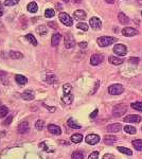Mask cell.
<instances>
[{
	"label": "cell",
	"instance_id": "44dd1931",
	"mask_svg": "<svg viewBox=\"0 0 142 159\" xmlns=\"http://www.w3.org/2000/svg\"><path fill=\"white\" fill-rule=\"evenodd\" d=\"M45 81L48 84H55L57 82V78H56L55 74H52V73H48L47 76H45Z\"/></svg>",
	"mask_w": 142,
	"mask_h": 159
},
{
	"label": "cell",
	"instance_id": "ba28073f",
	"mask_svg": "<svg viewBox=\"0 0 142 159\" xmlns=\"http://www.w3.org/2000/svg\"><path fill=\"white\" fill-rule=\"evenodd\" d=\"M64 44H65V47L66 49H71L75 46V40H74V37L72 35H66L64 37Z\"/></svg>",
	"mask_w": 142,
	"mask_h": 159
},
{
	"label": "cell",
	"instance_id": "816d5d0a",
	"mask_svg": "<svg viewBox=\"0 0 142 159\" xmlns=\"http://www.w3.org/2000/svg\"><path fill=\"white\" fill-rule=\"evenodd\" d=\"M105 1L107 3H109V4H112V3H114V1H116V0H105Z\"/></svg>",
	"mask_w": 142,
	"mask_h": 159
},
{
	"label": "cell",
	"instance_id": "cb8c5ba5",
	"mask_svg": "<svg viewBox=\"0 0 142 159\" xmlns=\"http://www.w3.org/2000/svg\"><path fill=\"white\" fill-rule=\"evenodd\" d=\"M27 10H28L30 13H36L37 10H38V6H37L36 2H30L27 6Z\"/></svg>",
	"mask_w": 142,
	"mask_h": 159
},
{
	"label": "cell",
	"instance_id": "5b68a950",
	"mask_svg": "<svg viewBox=\"0 0 142 159\" xmlns=\"http://www.w3.org/2000/svg\"><path fill=\"white\" fill-rule=\"evenodd\" d=\"M114 52L119 56H124L127 53V48H126L125 45L117 44V45L114 46Z\"/></svg>",
	"mask_w": 142,
	"mask_h": 159
},
{
	"label": "cell",
	"instance_id": "9c48e42d",
	"mask_svg": "<svg viewBox=\"0 0 142 159\" xmlns=\"http://www.w3.org/2000/svg\"><path fill=\"white\" fill-rule=\"evenodd\" d=\"M142 118L138 114H128L126 117L123 118V121L124 122H128V123H139L141 121Z\"/></svg>",
	"mask_w": 142,
	"mask_h": 159
},
{
	"label": "cell",
	"instance_id": "52a82bcc",
	"mask_svg": "<svg viewBox=\"0 0 142 159\" xmlns=\"http://www.w3.org/2000/svg\"><path fill=\"white\" fill-rule=\"evenodd\" d=\"M104 57L102 54H99V53H95V54H92L91 57H90V65L91 66H97V65H100L102 61H103Z\"/></svg>",
	"mask_w": 142,
	"mask_h": 159
},
{
	"label": "cell",
	"instance_id": "4fadbf2b",
	"mask_svg": "<svg viewBox=\"0 0 142 159\" xmlns=\"http://www.w3.org/2000/svg\"><path fill=\"white\" fill-rule=\"evenodd\" d=\"M73 16H74L75 19L78 20V21H83V20H85L87 18L86 12L83 11V10H76V11L73 13Z\"/></svg>",
	"mask_w": 142,
	"mask_h": 159
},
{
	"label": "cell",
	"instance_id": "d590c367",
	"mask_svg": "<svg viewBox=\"0 0 142 159\" xmlns=\"http://www.w3.org/2000/svg\"><path fill=\"white\" fill-rule=\"evenodd\" d=\"M72 89V86L70 85V84H65L64 86H63V91H64V95H69L70 91Z\"/></svg>",
	"mask_w": 142,
	"mask_h": 159
},
{
	"label": "cell",
	"instance_id": "4316f807",
	"mask_svg": "<svg viewBox=\"0 0 142 159\" xmlns=\"http://www.w3.org/2000/svg\"><path fill=\"white\" fill-rule=\"evenodd\" d=\"M83 140V135L82 134H74L71 136V141L73 143H80Z\"/></svg>",
	"mask_w": 142,
	"mask_h": 159
},
{
	"label": "cell",
	"instance_id": "1f68e13d",
	"mask_svg": "<svg viewBox=\"0 0 142 159\" xmlns=\"http://www.w3.org/2000/svg\"><path fill=\"white\" fill-rule=\"evenodd\" d=\"M8 114V108L6 106L1 105L0 106V118H4Z\"/></svg>",
	"mask_w": 142,
	"mask_h": 159
},
{
	"label": "cell",
	"instance_id": "8fae6325",
	"mask_svg": "<svg viewBox=\"0 0 142 159\" xmlns=\"http://www.w3.org/2000/svg\"><path fill=\"white\" fill-rule=\"evenodd\" d=\"M89 25L93 30H100L102 27V23L97 17H91L89 20Z\"/></svg>",
	"mask_w": 142,
	"mask_h": 159
},
{
	"label": "cell",
	"instance_id": "7dc6e473",
	"mask_svg": "<svg viewBox=\"0 0 142 159\" xmlns=\"http://www.w3.org/2000/svg\"><path fill=\"white\" fill-rule=\"evenodd\" d=\"M103 159H114V156L112 154H106V155L103 156Z\"/></svg>",
	"mask_w": 142,
	"mask_h": 159
},
{
	"label": "cell",
	"instance_id": "8d00e7d4",
	"mask_svg": "<svg viewBox=\"0 0 142 159\" xmlns=\"http://www.w3.org/2000/svg\"><path fill=\"white\" fill-rule=\"evenodd\" d=\"M19 1L20 0H6V1H4V6H16Z\"/></svg>",
	"mask_w": 142,
	"mask_h": 159
},
{
	"label": "cell",
	"instance_id": "ffe728a7",
	"mask_svg": "<svg viewBox=\"0 0 142 159\" xmlns=\"http://www.w3.org/2000/svg\"><path fill=\"white\" fill-rule=\"evenodd\" d=\"M67 124H68V126H69V127H71V129H80L82 127V126L80 125L78 122H75V120L73 119V118H70V119H68Z\"/></svg>",
	"mask_w": 142,
	"mask_h": 159
},
{
	"label": "cell",
	"instance_id": "f35d334b",
	"mask_svg": "<svg viewBox=\"0 0 142 159\" xmlns=\"http://www.w3.org/2000/svg\"><path fill=\"white\" fill-rule=\"evenodd\" d=\"M44 126H45V122L42 120H38L35 123V127H36L37 131H42V129H44Z\"/></svg>",
	"mask_w": 142,
	"mask_h": 159
},
{
	"label": "cell",
	"instance_id": "6da1fadb",
	"mask_svg": "<svg viewBox=\"0 0 142 159\" xmlns=\"http://www.w3.org/2000/svg\"><path fill=\"white\" fill-rule=\"evenodd\" d=\"M116 42H117V38L110 36H101L97 39V45L100 47H108V46H110Z\"/></svg>",
	"mask_w": 142,
	"mask_h": 159
},
{
	"label": "cell",
	"instance_id": "f6af8a7d",
	"mask_svg": "<svg viewBox=\"0 0 142 159\" xmlns=\"http://www.w3.org/2000/svg\"><path fill=\"white\" fill-rule=\"evenodd\" d=\"M97 114H99V110H97V109H95L91 114H90V118H91V119H95V118L97 116Z\"/></svg>",
	"mask_w": 142,
	"mask_h": 159
},
{
	"label": "cell",
	"instance_id": "f907efd6",
	"mask_svg": "<svg viewBox=\"0 0 142 159\" xmlns=\"http://www.w3.org/2000/svg\"><path fill=\"white\" fill-rule=\"evenodd\" d=\"M3 12H4V8H3V6H2V3L0 2V17L3 15Z\"/></svg>",
	"mask_w": 142,
	"mask_h": 159
},
{
	"label": "cell",
	"instance_id": "30bf717a",
	"mask_svg": "<svg viewBox=\"0 0 142 159\" xmlns=\"http://www.w3.org/2000/svg\"><path fill=\"white\" fill-rule=\"evenodd\" d=\"M122 34L126 37H131L138 34V30H136L135 28H131V27H125L122 30Z\"/></svg>",
	"mask_w": 142,
	"mask_h": 159
},
{
	"label": "cell",
	"instance_id": "ab89813d",
	"mask_svg": "<svg viewBox=\"0 0 142 159\" xmlns=\"http://www.w3.org/2000/svg\"><path fill=\"white\" fill-rule=\"evenodd\" d=\"M76 28L86 32V31H88V25H87V23H78V25H76Z\"/></svg>",
	"mask_w": 142,
	"mask_h": 159
},
{
	"label": "cell",
	"instance_id": "d6986e66",
	"mask_svg": "<svg viewBox=\"0 0 142 159\" xmlns=\"http://www.w3.org/2000/svg\"><path fill=\"white\" fill-rule=\"evenodd\" d=\"M15 81H16L17 84H19V85H25V84L28 83V78H25V76H23V74H17L15 76Z\"/></svg>",
	"mask_w": 142,
	"mask_h": 159
},
{
	"label": "cell",
	"instance_id": "bcb514c9",
	"mask_svg": "<svg viewBox=\"0 0 142 159\" xmlns=\"http://www.w3.org/2000/svg\"><path fill=\"white\" fill-rule=\"evenodd\" d=\"M39 146H40V148H45V151H46V152H51L50 150H49V148H47V145H46V143H45V142L40 143V144H39Z\"/></svg>",
	"mask_w": 142,
	"mask_h": 159
},
{
	"label": "cell",
	"instance_id": "db71d44e",
	"mask_svg": "<svg viewBox=\"0 0 142 159\" xmlns=\"http://www.w3.org/2000/svg\"><path fill=\"white\" fill-rule=\"evenodd\" d=\"M72 1H73L74 3H80V2L82 1V0H72Z\"/></svg>",
	"mask_w": 142,
	"mask_h": 159
},
{
	"label": "cell",
	"instance_id": "d6a6232c",
	"mask_svg": "<svg viewBox=\"0 0 142 159\" xmlns=\"http://www.w3.org/2000/svg\"><path fill=\"white\" fill-rule=\"evenodd\" d=\"M131 107L136 109V110H138V112H142V102H135V103H131Z\"/></svg>",
	"mask_w": 142,
	"mask_h": 159
},
{
	"label": "cell",
	"instance_id": "e575fe53",
	"mask_svg": "<svg viewBox=\"0 0 142 159\" xmlns=\"http://www.w3.org/2000/svg\"><path fill=\"white\" fill-rule=\"evenodd\" d=\"M72 159H84V154L80 151H75L72 153Z\"/></svg>",
	"mask_w": 142,
	"mask_h": 159
},
{
	"label": "cell",
	"instance_id": "9f6ffc18",
	"mask_svg": "<svg viewBox=\"0 0 142 159\" xmlns=\"http://www.w3.org/2000/svg\"><path fill=\"white\" fill-rule=\"evenodd\" d=\"M64 2H69V0H63Z\"/></svg>",
	"mask_w": 142,
	"mask_h": 159
},
{
	"label": "cell",
	"instance_id": "9a60e30c",
	"mask_svg": "<svg viewBox=\"0 0 142 159\" xmlns=\"http://www.w3.org/2000/svg\"><path fill=\"white\" fill-rule=\"evenodd\" d=\"M35 97V93H34L33 90L31 89H27L21 93V98L25 101H32Z\"/></svg>",
	"mask_w": 142,
	"mask_h": 159
},
{
	"label": "cell",
	"instance_id": "2e32d148",
	"mask_svg": "<svg viewBox=\"0 0 142 159\" xmlns=\"http://www.w3.org/2000/svg\"><path fill=\"white\" fill-rule=\"evenodd\" d=\"M61 40V35L59 33H54L51 37V45L53 47H56V46L59 45V42Z\"/></svg>",
	"mask_w": 142,
	"mask_h": 159
},
{
	"label": "cell",
	"instance_id": "680465c9",
	"mask_svg": "<svg viewBox=\"0 0 142 159\" xmlns=\"http://www.w3.org/2000/svg\"><path fill=\"white\" fill-rule=\"evenodd\" d=\"M141 15H142V11H141Z\"/></svg>",
	"mask_w": 142,
	"mask_h": 159
},
{
	"label": "cell",
	"instance_id": "f1b7e54d",
	"mask_svg": "<svg viewBox=\"0 0 142 159\" xmlns=\"http://www.w3.org/2000/svg\"><path fill=\"white\" fill-rule=\"evenodd\" d=\"M117 150L122 154H125V155H128V156H131L133 155V152L127 148H123V146H118Z\"/></svg>",
	"mask_w": 142,
	"mask_h": 159
},
{
	"label": "cell",
	"instance_id": "ac0fdd59",
	"mask_svg": "<svg viewBox=\"0 0 142 159\" xmlns=\"http://www.w3.org/2000/svg\"><path fill=\"white\" fill-rule=\"evenodd\" d=\"M108 61L110 63V64L112 65H116V66H119V65L123 64V59H121V57H116V56H109L108 57Z\"/></svg>",
	"mask_w": 142,
	"mask_h": 159
},
{
	"label": "cell",
	"instance_id": "681fc988",
	"mask_svg": "<svg viewBox=\"0 0 142 159\" xmlns=\"http://www.w3.org/2000/svg\"><path fill=\"white\" fill-rule=\"evenodd\" d=\"M87 46H88L87 42H81V44H80V48H82V49H86Z\"/></svg>",
	"mask_w": 142,
	"mask_h": 159
},
{
	"label": "cell",
	"instance_id": "11a10c76",
	"mask_svg": "<svg viewBox=\"0 0 142 159\" xmlns=\"http://www.w3.org/2000/svg\"><path fill=\"white\" fill-rule=\"evenodd\" d=\"M137 2L139 3L140 6H142V0H137Z\"/></svg>",
	"mask_w": 142,
	"mask_h": 159
},
{
	"label": "cell",
	"instance_id": "60d3db41",
	"mask_svg": "<svg viewBox=\"0 0 142 159\" xmlns=\"http://www.w3.org/2000/svg\"><path fill=\"white\" fill-rule=\"evenodd\" d=\"M128 61H129V63H131V64L137 65V64H139L140 59H139V57H136V56H134V57H131V59H128Z\"/></svg>",
	"mask_w": 142,
	"mask_h": 159
},
{
	"label": "cell",
	"instance_id": "7c38bea8",
	"mask_svg": "<svg viewBox=\"0 0 142 159\" xmlns=\"http://www.w3.org/2000/svg\"><path fill=\"white\" fill-rule=\"evenodd\" d=\"M29 131H30V125H29V123L27 122V121L21 122L19 125H18V127H17V131H18L19 134H27Z\"/></svg>",
	"mask_w": 142,
	"mask_h": 159
},
{
	"label": "cell",
	"instance_id": "e0dca14e",
	"mask_svg": "<svg viewBox=\"0 0 142 159\" xmlns=\"http://www.w3.org/2000/svg\"><path fill=\"white\" fill-rule=\"evenodd\" d=\"M48 129H49V131L53 135H61V127L55 125V124H49V125H48Z\"/></svg>",
	"mask_w": 142,
	"mask_h": 159
},
{
	"label": "cell",
	"instance_id": "3957f363",
	"mask_svg": "<svg viewBox=\"0 0 142 159\" xmlns=\"http://www.w3.org/2000/svg\"><path fill=\"white\" fill-rule=\"evenodd\" d=\"M123 91H124V87H123L121 84H114V85H110V86L108 87L109 95H121Z\"/></svg>",
	"mask_w": 142,
	"mask_h": 159
},
{
	"label": "cell",
	"instance_id": "484cf974",
	"mask_svg": "<svg viewBox=\"0 0 142 159\" xmlns=\"http://www.w3.org/2000/svg\"><path fill=\"white\" fill-rule=\"evenodd\" d=\"M61 100H63V102H64L65 104H71L73 101V95H71V93H69V95H64L61 97Z\"/></svg>",
	"mask_w": 142,
	"mask_h": 159
},
{
	"label": "cell",
	"instance_id": "4dcf8cb0",
	"mask_svg": "<svg viewBox=\"0 0 142 159\" xmlns=\"http://www.w3.org/2000/svg\"><path fill=\"white\" fill-rule=\"evenodd\" d=\"M124 131H125V133H127V134L134 135V134H136L137 129H135L134 126H131V125H126V126H124Z\"/></svg>",
	"mask_w": 142,
	"mask_h": 159
},
{
	"label": "cell",
	"instance_id": "5bb4252c",
	"mask_svg": "<svg viewBox=\"0 0 142 159\" xmlns=\"http://www.w3.org/2000/svg\"><path fill=\"white\" fill-rule=\"evenodd\" d=\"M122 129V125L120 123H114V124H109L107 127H106V131L108 133H118Z\"/></svg>",
	"mask_w": 142,
	"mask_h": 159
},
{
	"label": "cell",
	"instance_id": "7bdbcfd3",
	"mask_svg": "<svg viewBox=\"0 0 142 159\" xmlns=\"http://www.w3.org/2000/svg\"><path fill=\"white\" fill-rule=\"evenodd\" d=\"M88 159H99V152H93L88 156Z\"/></svg>",
	"mask_w": 142,
	"mask_h": 159
},
{
	"label": "cell",
	"instance_id": "8992f818",
	"mask_svg": "<svg viewBox=\"0 0 142 159\" xmlns=\"http://www.w3.org/2000/svg\"><path fill=\"white\" fill-rule=\"evenodd\" d=\"M100 136L99 135H95V134H89L87 135L86 138H85V141H86L88 144L90 145H95L97 144V143L100 142Z\"/></svg>",
	"mask_w": 142,
	"mask_h": 159
},
{
	"label": "cell",
	"instance_id": "b9f144b4",
	"mask_svg": "<svg viewBox=\"0 0 142 159\" xmlns=\"http://www.w3.org/2000/svg\"><path fill=\"white\" fill-rule=\"evenodd\" d=\"M12 121H13V116H8L6 120H4V122H3V125H6V126L10 125L12 123Z\"/></svg>",
	"mask_w": 142,
	"mask_h": 159
},
{
	"label": "cell",
	"instance_id": "83f0119b",
	"mask_svg": "<svg viewBox=\"0 0 142 159\" xmlns=\"http://www.w3.org/2000/svg\"><path fill=\"white\" fill-rule=\"evenodd\" d=\"M133 146L137 151H142V140L141 139H136L133 141Z\"/></svg>",
	"mask_w": 142,
	"mask_h": 159
},
{
	"label": "cell",
	"instance_id": "7a4b0ae2",
	"mask_svg": "<svg viewBox=\"0 0 142 159\" xmlns=\"http://www.w3.org/2000/svg\"><path fill=\"white\" fill-rule=\"evenodd\" d=\"M126 110H127L126 105H124V104H118V105L114 106V109H112V114H114V117L116 118L122 117L123 114L126 112Z\"/></svg>",
	"mask_w": 142,
	"mask_h": 159
},
{
	"label": "cell",
	"instance_id": "f5cc1de1",
	"mask_svg": "<svg viewBox=\"0 0 142 159\" xmlns=\"http://www.w3.org/2000/svg\"><path fill=\"white\" fill-rule=\"evenodd\" d=\"M61 8H63V6H61V4H59V3H57V4H56V8H57V10H61Z\"/></svg>",
	"mask_w": 142,
	"mask_h": 159
},
{
	"label": "cell",
	"instance_id": "f546056e",
	"mask_svg": "<svg viewBox=\"0 0 142 159\" xmlns=\"http://www.w3.org/2000/svg\"><path fill=\"white\" fill-rule=\"evenodd\" d=\"M25 39L28 40L29 42H31L33 46H37V40H36V38L32 35V34H27L25 35Z\"/></svg>",
	"mask_w": 142,
	"mask_h": 159
},
{
	"label": "cell",
	"instance_id": "d4e9b609",
	"mask_svg": "<svg viewBox=\"0 0 142 159\" xmlns=\"http://www.w3.org/2000/svg\"><path fill=\"white\" fill-rule=\"evenodd\" d=\"M10 57L13 59H20L23 57V54L18 51H10Z\"/></svg>",
	"mask_w": 142,
	"mask_h": 159
},
{
	"label": "cell",
	"instance_id": "603a6c76",
	"mask_svg": "<svg viewBox=\"0 0 142 159\" xmlns=\"http://www.w3.org/2000/svg\"><path fill=\"white\" fill-rule=\"evenodd\" d=\"M118 19H119L120 23H123V25H126V23H129V18H128L124 13H122V12H120L119 14H118Z\"/></svg>",
	"mask_w": 142,
	"mask_h": 159
},
{
	"label": "cell",
	"instance_id": "ee69618b",
	"mask_svg": "<svg viewBox=\"0 0 142 159\" xmlns=\"http://www.w3.org/2000/svg\"><path fill=\"white\" fill-rule=\"evenodd\" d=\"M99 85H100V81H97L95 82V87H93V89H92V91H91V95H93L95 92V90H97V88H99Z\"/></svg>",
	"mask_w": 142,
	"mask_h": 159
},
{
	"label": "cell",
	"instance_id": "7402d4cb",
	"mask_svg": "<svg viewBox=\"0 0 142 159\" xmlns=\"http://www.w3.org/2000/svg\"><path fill=\"white\" fill-rule=\"evenodd\" d=\"M117 141V137L114 136V135H106L105 137H104V142L106 143V144H112V143H114Z\"/></svg>",
	"mask_w": 142,
	"mask_h": 159
},
{
	"label": "cell",
	"instance_id": "74e56055",
	"mask_svg": "<svg viewBox=\"0 0 142 159\" xmlns=\"http://www.w3.org/2000/svg\"><path fill=\"white\" fill-rule=\"evenodd\" d=\"M54 15H55V11L52 10V8H47L45 11V16L47 17V18H51V17H53Z\"/></svg>",
	"mask_w": 142,
	"mask_h": 159
},
{
	"label": "cell",
	"instance_id": "91938a15",
	"mask_svg": "<svg viewBox=\"0 0 142 159\" xmlns=\"http://www.w3.org/2000/svg\"><path fill=\"white\" fill-rule=\"evenodd\" d=\"M141 131H142V129H141Z\"/></svg>",
	"mask_w": 142,
	"mask_h": 159
},
{
	"label": "cell",
	"instance_id": "277c9868",
	"mask_svg": "<svg viewBox=\"0 0 142 159\" xmlns=\"http://www.w3.org/2000/svg\"><path fill=\"white\" fill-rule=\"evenodd\" d=\"M59 18L61 20V23H64L65 25H67V27H71L73 25V20L71 18L70 15H68L67 13H65V12H61L59 15Z\"/></svg>",
	"mask_w": 142,
	"mask_h": 159
},
{
	"label": "cell",
	"instance_id": "c3c4849f",
	"mask_svg": "<svg viewBox=\"0 0 142 159\" xmlns=\"http://www.w3.org/2000/svg\"><path fill=\"white\" fill-rule=\"evenodd\" d=\"M44 106H46V107H47L49 112H55V107H50V106H47L46 104H44Z\"/></svg>",
	"mask_w": 142,
	"mask_h": 159
},
{
	"label": "cell",
	"instance_id": "6f0895ef",
	"mask_svg": "<svg viewBox=\"0 0 142 159\" xmlns=\"http://www.w3.org/2000/svg\"><path fill=\"white\" fill-rule=\"evenodd\" d=\"M0 106H1V100H0Z\"/></svg>",
	"mask_w": 142,
	"mask_h": 159
},
{
	"label": "cell",
	"instance_id": "836d02e7",
	"mask_svg": "<svg viewBox=\"0 0 142 159\" xmlns=\"http://www.w3.org/2000/svg\"><path fill=\"white\" fill-rule=\"evenodd\" d=\"M37 32H38L39 35H46L48 33V29L46 28L45 25H39L38 28H37Z\"/></svg>",
	"mask_w": 142,
	"mask_h": 159
}]
</instances>
